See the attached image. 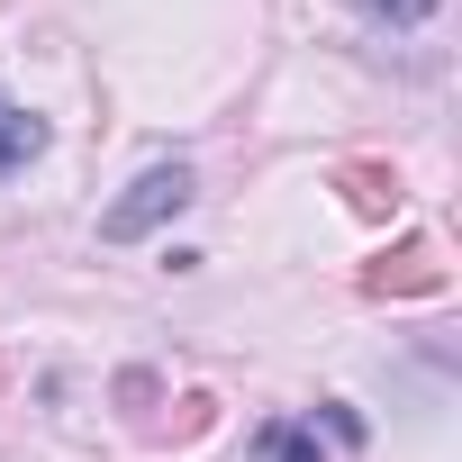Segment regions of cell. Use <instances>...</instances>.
Instances as JSON below:
<instances>
[{"instance_id": "6", "label": "cell", "mask_w": 462, "mask_h": 462, "mask_svg": "<svg viewBox=\"0 0 462 462\" xmlns=\"http://www.w3.org/2000/svg\"><path fill=\"white\" fill-rule=\"evenodd\" d=\"M372 19H390V28H417V19H435V0H363Z\"/></svg>"}, {"instance_id": "1", "label": "cell", "mask_w": 462, "mask_h": 462, "mask_svg": "<svg viewBox=\"0 0 462 462\" xmlns=\"http://www.w3.org/2000/svg\"><path fill=\"white\" fill-rule=\"evenodd\" d=\"M190 208V163H145L109 208H100V236L109 245H136V236H154L163 217H181Z\"/></svg>"}, {"instance_id": "4", "label": "cell", "mask_w": 462, "mask_h": 462, "mask_svg": "<svg viewBox=\"0 0 462 462\" xmlns=\"http://www.w3.org/2000/svg\"><path fill=\"white\" fill-rule=\"evenodd\" d=\"M28 154H46V118H37V109H10V100H0V172H19Z\"/></svg>"}, {"instance_id": "3", "label": "cell", "mask_w": 462, "mask_h": 462, "mask_svg": "<svg viewBox=\"0 0 462 462\" xmlns=\"http://www.w3.org/2000/svg\"><path fill=\"white\" fill-rule=\"evenodd\" d=\"M336 190H345V208H354V217H372V226H381V217H399V199H408L390 163H336Z\"/></svg>"}, {"instance_id": "5", "label": "cell", "mask_w": 462, "mask_h": 462, "mask_svg": "<svg viewBox=\"0 0 462 462\" xmlns=\"http://www.w3.org/2000/svg\"><path fill=\"white\" fill-rule=\"evenodd\" d=\"M254 453H263V462H327V453H318V435H309V426H291V417H273V426L254 435Z\"/></svg>"}, {"instance_id": "2", "label": "cell", "mask_w": 462, "mask_h": 462, "mask_svg": "<svg viewBox=\"0 0 462 462\" xmlns=\"http://www.w3.org/2000/svg\"><path fill=\"white\" fill-rule=\"evenodd\" d=\"M363 291H372V300H435V291H444L435 236H399L381 263H363Z\"/></svg>"}]
</instances>
